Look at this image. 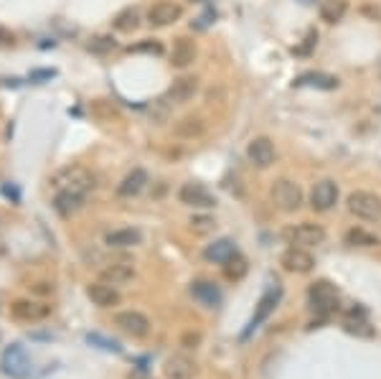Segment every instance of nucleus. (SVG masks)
Masks as SVG:
<instances>
[{
	"label": "nucleus",
	"mask_w": 381,
	"mask_h": 379,
	"mask_svg": "<svg viewBox=\"0 0 381 379\" xmlns=\"http://www.w3.org/2000/svg\"><path fill=\"white\" fill-rule=\"evenodd\" d=\"M51 186L56 191H71V194H79V196L86 198V194L94 189V176L82 166H69L54 174Z\"/></svg>",
	"instance_id": "f257e3e1"
},
{
	"label": "nucleus",
	"mask_w": 381,
	"mask_h": 379,
	"mask_svg": "<svg viewBox=\"0 0 381 379\" xmlns=\"http://www.w3.org/2000/svg\"><path fill=\"white\" fill-rule=\"evenodd\" d=\"M270 198H272V204L285 214H292L297 212L305 201V194L300 189V183L290 181V178H277L272 183V189H270Z\"/></svg>",
	"instance_id": "f03ea898"
},
{
	"label": "nucleus",
	"mask_w": 381,
	"mask_h": 379,
	"mask_svg": "<svg viewBox=\"0 0 381 379\" xmlns=\"http://www.w3.org/2000/svg\"><path fill=\"white\" fill-rule=\"evenodd\" d=\"M282 237H285V242H288L290 247H305V250H310V247L323 245L328 234L320 224L300 221V224H292V227H288V230L282 232Z\"/></svg>",
	"instance_id": "7ed1b4c3"
},
{
	"label": "nucleus",
	"mask_w": 381,
	"mask_h": 379,
	"mask_svg": "<svg viewBox=\"0 0 381 379\" xmlns=\"http://www.w3.org/2000/svg\"><path fill=\"white\" fill-rule=\"evenodd\" d=\"M346 209H349L356 219L381 221V196H376L371 191H353V194H349Z\"/></svg>",
	"instance_id": "20e7f679"
},
{
	"label": "nucleus",
	"mask_w": 381,
	"mask_h": 379,
	"mask_svg": "<svg viewBox=\"0 0 381 379\" xmlns=\"http://www.w3.org/2000/svg\"><path fill=\"white\" fill-rule=\"evenodd\" d=\"M308 303L318 316H331L338 311V290L333 283L328 280H318L308 288Z\"/></svg>",
	"instance_id": "39448f33"
},
{
	"label": "nucleus",
	"mask_w": 381,
	"mask_h": 379,
	"mask_svg": "<svg viewBox=\"0 0 381 379\" xmlns=\"http://www.w3.org/2000/svg\"><path fill=\"white\" fill-rule=\"evenodd\" d=\"M0 367H3V371H6L8 377L26 379L31 374V356H28V351H26L21 344H10V346L3 351V356H0Z\"/></svg>",
	"instance_id": "423d86ee"
},
{
	"label": "nucleus",
	"mask_w": 381,
	"mask_h": 379,
	"mask_svg": "<svg viewBox=\"0 0 381 379\" xmlns=\"http://www.w3.org/2000/svg\"><path fill=\"white\" fill-rule=\"evenodd\" d=\"M115 326L133 339H145L150 333V318L140 311H120L115 313Z\"/></svg>",
	"instance_id": "0eeeda50"
},
{
	"label": "nucleus",
	"mask_w": 381,
	"mask_h": 379,
	"mask_svg": "<svg viewBox=\"0 0 381 379\" xmlns=\"http://www.w3.org/2000/svg\"><path fill=\"white\" fill-rule=\"evenodd\" d=\"M282 270H288L292 275H308L315 268V257H313L305 247H288L280 257Z\"/></svg>",
	"instance_id": "6e6552de"
},
{
	"label": "nucleus",
	"mask_w": 381,
	"mask_h": 379,
	"mask_svg": "<svg viewBox=\"0 0 381 379\" xmlns=\"http://www.w3.org/2000/svg\"><path fill=\"white\" fill-rule=\"evenodd\" d=\"M178 201L186 206H194V209H211V206H216L214 194H211L203 183H196V181H188L180 186Z\"/></svg>",
	"instance_id": "1a4fd4ad"
},
{
	"label": "nucleus",
	"mask_w": 381,
	"mask_h": 379,
	"mask_svg": "<svg viewBox=\"0 0 381 379\" xmlns=\"http://www.w3.org/2000/svg\"><path fill=\"white\" fill-rule=\"evenodd\" d=\"M335 201H338V183L331 181V178H323V181H318L315 186H313L310 191V206L315 209V212H331L335 206Z\"/></svg>",
	"instance_id": "9d476101"
},
{
	"label": "nucleus",
	"mask_w": 381,
	"mask_h": 379,
	"mask_svg": "<svg viewBox=\"0 0 381 379\" xmlns=\"http://www.w3.org/2000/svg\"><path fill=\"white\" fill-rule=\"evenodd\" d=\"M183 16V8L173 0H158L156 6H150L148 10V24L156 26V28H165V26H173L178 18Z\"/></svg>",
	"instance_id": "9b49d317"
},
{
	"label": "nucleus",
	"mask_w": 381,
	"mask_h": 379,
	"mask_svg": "<svg viewBox=\"0 0 381 379\" xmlns=\"http://www.w3.org/2000/svg\"><path fill=\"white\" fill-rule=\"evenodd\" d=\"M275 142L270 140V138H254V140L247 145V158L252 166H257V168H270L275 163Z\"/></svg>",
	"instance_id": "f8f14e48"
},
{
	"label": "nucleus",
	"mask_w": 381,
	"mask_h": 379,
	"mask_svg": "<svg viewBox=\"0 0 381 379\" xmlns=\"http://www.w3.org/2000/svg\"><path fill=\"white\" fill-rule=\"evenodd\" d=\"M196 371H198V367H196L194 359L186 354H173L168 356L163 364L165 379H194Z\"/></svg>",
	"instance_id": "ddd939ff"
},
{
	"label": "nucleus",
	"mask_w": 381,
	"mask_h": 379,
	"mask_svg": "<svg viewBox=\"0 0 381 379\" xmlns=\"http://www.w3.org/2000/svg\"><path fill=\"white\" fill-rule=\"evenodd\" d=\"M86 298L92 300L94 306H100V308H115L117 303H120V290H117L115 285L102 280V283L86 285Z\"/></svg>",
	"instance_id": "4468645a"
},
{
	"label": "nucleus",
	"mask_w": 381,
	"mask_h": 379,
	"mask_svg": "<svg viewBox=\"0 0 381 379\" xmlns=\"http://www.w3.org/2000/svg\"><path fill=\"white\" fill-rule=\"evenodd\" d=\"M48 313H51V306L39 303V300H16V303H13V316H16L18 321L33 324V321H44Z\"/></svg>",
	"instance_id": "2eb2a0df"
},
{
	"label": "nucleus",
	"mask_w": 381,
	"mask_h": 379,
	"mask_svg": "<svg viewBox=\"0 0 381 379\" xmlns=\"http://www.w3.org/2000/svg\"><path fill=\"white\" fill-rule=\"evenodd\" d=\"M196 92H198V80L196 77H178V80H173L171 89H168V100L173 104H183L188 100H194Z\"/></svg>",
	"instance_id": "dca6fc26"
},
{
	"label": "nucleus",
	"mask_w": 381,
	"mask_h": 379,
	"mask_svg": "<svg viewBox=\"0 0 381 379\" xmlns=\"http://www.w3.org/2000/svg\"><path fill=\"white\" fill-rule=\"evenodd\" d=\"M232 257H236V245H234V239H229V237L216 239L214 245H209L203 250V260L216 262V265H226Z\"/></svg>",
	"instance_id": "f3484780"
},
{
	"label": "nucleus",
	"mask_w": 381,
	"mask_h": 379,
	"mask_svg": "<svg viewBox=\"0 0 381 379\" xmlns=\"http://www.w3.org/2000/svg\"><path fill=\"white\" fill-rule=\"evenodd\" d=\"M142 242L140 230H133V227H122V230H112L107 232L104 237V245L115 247V250H127V247H135Z\"/></svg>",
	"instance_id": "a211bd4d"
},
{
	"label": "nucleus",
	"mask_w": 381,
	"mask_h": 379,
	"mask_svg": "<svg viewBox=\"0 0 381 379\" xmlns=\"http://www.w3.org/2000/svg\"><path fill=\"white\" fill-rule=\"evenodd\" d=\"M100 277L104 280V283L120 288V285H127L130 280H133V277H135V268L130 265V262H112L109 268L102 270Z\"/></svg>",
	"instance_id": "6ab92c4d"
},
{
	"label": "nucleus",
	"mask_w": 381,
	"mask_h": 379,
	"mask_svg": "<svg viewBox=\"0 0 381 379\" xmlns=\"http://www.w3.org/2000/svg\"><path fill=\"white\" fill-rule=\"evenodd\" d=\"M191 295H194L201 306H206V308H216L219 303H221V290H219L211 280H196V283L191 285Z\"/></svg>",
	"instance_id": "aec40b11"
},
{
	"label": "nucleus",
	"mask_w": 381,
	"mask_h": 379,
	"mask_svg": "<svg viewBox=\"0 0 381 379\" xmlns=\"http://www.w3.org/2000/svg\"><path fill=\"white\" fill-rule=\"evenodd\" d=\"M196 59V44L191 39H186V36H180V39H176V44H173V51H171V64L173 66H178V69H186V66H191Z\"/></svg>",
	"instance_id": "412c9836"
},
{
	"label": "nucleus",
	"mask_w": 381,
	"mask_h": 379,
	"mask_svg": "<svg viewBox=\"0 0 381 379\" xmlns=\"http://www.w3.org/2000/svg\"><path fill=\"white\" fill-rule=\"evenodd\" d=\"M145 186H148V174H145L142 168H133V171L120 181L117 194H120V196H138Z\"/></svg>",
	"instance_id": "4be33fe9"
},
{
	"label": "nucleus",
	"mask_w": 381,
	"mask_h": 379,
	"mask_svg": "<svg viewBox=\"0 0 381 379\" xmlns=\"http://www.w3.org/2000/svg\"><path fill=\"white\" fill-rule=\"evenodd\" d=\"M140 21H142L140 10L135 8V6H130V8H122L115 18H112V28L120 33H133L140 28Z\"/></svg>",
	"instance_id": "5701e85b"
},
{
	"label": "nucleus",
	"mask_w": 381,
	"mask_h": 379,
	"mask_svg": "<svg viewBox=\"0 0 381 379\" xmlns=\"http://www.w3.org/2000/svg\"><path fill=\"white\" fill-rule=\"evenodd\" d=\"M343 329L353 336H361V339H371L373 336V326L366 321V313H361V311H351L349 316L343 318Z\"/></svg>",
	"instance_id": "b1692460"
},
{
	"label": "nucleus",
	"mask_w": 381,
	"mask_h": 379,
	"mask_svg": "<svg viewBox=\"0 0 381 379\" xmlns=\"http://www.w3.org/2000/svg\"><path fill=\"white\" fill-rule=\"evenodd\" d=\"M82 204H84V196L71 194V191H56V196H54L56 214H62V216H71L74 212L82 209Z\"/></svg>",
	"instance_id": "393cba45"
},
{
	"label": "nucleus",
	"mask_w": 381,
	"mask_h": 379,
	"mask_svg": "<svg viewBox=\"0 0 381 379\" xmlns=\"http://www.w3.org/2000/svg\"><path fill=\"white\" fill-rule=\"evenodd\" d=\"M277 300H280V288H270V290L262 295V300H259V306H257V313H254V318H252V324H249V331L252 329H257L262 321H265L270 313H272V308L277 306ZM247 331V333H249Z\"/></svg>",
	"instance_id": "a878e982"
},
{
	"label": "nucleus",
	"mask_w": 381,
	"mask_h": 379,
	"mask_svg": "<svg viewBox=\"0 0 381 379\" xmlns=\"http://www.w3.org/2000/svg\"><path fill=\"white\" fill-rule=\"evenodd\" d=\"M349 13V0H320V18L326 24H341Z\"/></svg>",
	"instance_id": "bb28decb"
},
{
	"label": "nucleus",
	"mask_w": 381,
	"mask_h": 379,
	"mask_svg": "<svg viewBox=\"0 0 381 379\" xmlns=\"http://www.w3.org/2000/svg\"><path fill=\"white\" fill-rule=\"evenodd\" d=\"M346 245H351V247H379L381 239L376 237V234H371L369 230H364V227H351V230L346 232Z\"/></svg>",
	"instance_id": "cd10ccee"
},
{
	"label": "nucleus",
	"mask_w": 381,
	"mask_h": 379,
	"mask_svg": "<svg viewBox=\"0 0 381 379\" xmlns=\"http://www.w3.org/2000/svg\"><path fill=\"white\" fill-rule=\"evenodd\" d=\"M176 133H178L180 138H198V135L203 133V120L188 115V118L176 122Z\"/></svg>",
	"instance_id": "c85d7f7f"
},
{
	"label": "nucleus",
	"mask_w": 381,
	"mask_h": 379,
	"mask_svg": "<svg viewBox=\"0 0 381 379\" xmlns=\"http://www.w3.org/2000/svg\"><path fill=\"white\" fill-rule=\"evenodd\" d=\"M295 84L297 87H303V84H313V87H320V89H335L338 87V80H335V77H328V74H303Z\"/></svg>",
	"instance_id": "c756f323"
},
{
	"label": "nucleus",
	"mask_w": 381,
	"mask_h": 379,
	"mask_svg": "<svg viewBox=\"0 0 381 379\" xmlns=\"http://www.w3.org/2000/svg\"><path fill=\"white\" fill-rule=\"evenodd\" d=\"M247 270H249L247 260L236 255V257H232V260L224 265V275H226V280H234V283H236V280H241V277L247 275Z\"/></svg>",
	"instance_id": "7c9ffc66"
},
{
	"label": "nucleus",
	"mask_w": 381,
	"mask_h": 379,
	"mask_svg": "<svg viewBox=\"0 0 381 379\" xmlns=\"http://www.w3.org/2000/svg\"><path fill=\"white\" fill-rule=\"evenodd\" d=\"M86 48H89L92 54H109V51H115L117 48V41L112 39V36H94Z\"/></svg>",
	"instance_id": "2f4dec72"
},
{
	"label": "nucleus",
	"mask_w": 381,
	"mask_h": 379,
	"mask_svg": "<svg viewBox=\"0 0 381 379\" xmlns=\"http://www.w3.org/2000/svg\"><path fill=\"white\" fill-rule=\"evenodd\" d=\"M130 51H135V54H156V56H160L163 54V44L156 41V39H145V41H140L138 46H130Z\"/></svg>",
	"instance_id": "473e14b6"
},
{
	"label": "nucleus",
	"mask_w": 381,
	"mask_h": 379,
	"mask_svg": "<svg viewBox=\"0 0 381 379\" xmlns=\"http://www.w3.org/2000/svg\"><path fill=\"white\" fill-rule=\"evenodd\" d=\"M86 341L92 344V346H97V349H102V351H120V344L117 341H112V339H104V336H100V333H86Z\"/></svg>",
	"instance_id": "72a5a7b5"
},
{
	"label": "nucleus",
	"mask_w": 381,
	"mask_h": 379,
	"mask_svg": "<svg viewBox=\"0 0 381 379\" xmlns=\"http://www.w3.org/2000/svg\"><path fill=\"white\" fill-rule=\"evenodd\" d=\"M191 230L198 232V234L211 232L214 230V219H211V216H194V219H191Z\"/></svg>",
	"instance_id": "f704fd0d"
},
{
	"label": "nucleus",
	"mask_w": 381,
	"mask_h": 379,
	"mask_svg": "<svg viewBox=\"0 0 381 379\" xmlns=\"http://www.w3.org/2000/svg\"><path fill=\"white\" fill-rule=\"evenodd\" d=\"M54 77H56V71H54V69H36V71H31V77H28V80L36 82V84H41V82L54 80Z\"/></svg>",
	"instance_id": "c9c22d12"
},
{
	"label": "nucleus",
	"mask_w": 381,
	"mask_h": 379,
	"mask_svg": "<svg viewBox=\"0 0 381 379\" xmlns=\"http://www.w3.org/2000/svg\"><path fill=\"white\" fill-rule=\"evenodd\" d=\"M13 41H16V36H13L8 28L0 26V46H13Z\"/></svg>",
	"instance_id": "e433bc0d"
},
{
	"label": "nucleus",
	"mask_w": 381,
	"mask_h": 379,
	"mask_svg": "<svg viewBox=\"0 0 381 379\" xmlns=\"http://www.w3.org/2000/svg\"><path fill=\"white\" fill-rule=\"evenodd\" d=\"M6 196H13V201H18V191L13 186H6Z\"/></svg>",
	"instance_id": "4c0bfd02"
},
{
	"label": "nucleus",
	"mask_w": 381,
	"mask_h": 379,
	"mask_svg": "<svg viewBox=\"0 0 381 379\" xmlns=\"http://www.w3.org/2000/svg\"><path fill=\"white\" fill-rule=\"evenodd\" d=\"M130 379H150V377H148V374H142V371H138V374H133Z\"/></svg>",
	"instance_id": "58836bf2"
},
{
	"label": "nucleus",
	"mask_w": 381,
	"mask_h": 379,
	"mask_svg": "<svg viewBox=\"0 0 381 379\" xmlns=\"http://www.w3.org/2000/svg\"><path fill=\"white\" fill-rule=\"evenodd\" d=\"M300 3H303V6H313V3H315V0H300Z\"/></svg>",
	"instance_id": "ea45409f"
},
{
	"label": "nucleus",
	"mask_w": 381,
	"mask_h": 379,
	"mask_svg": "<svg viewBox=\"0 0 381 379\" xmlns=\"http://www.w3.org/2000/svg\"><path fill=\"white\" fill-rule=\"evenodd\" d=\"M191 3H206V0H191Z\"/></svg>",
	"instance_id": "a19ab883"
}]
</instances>
